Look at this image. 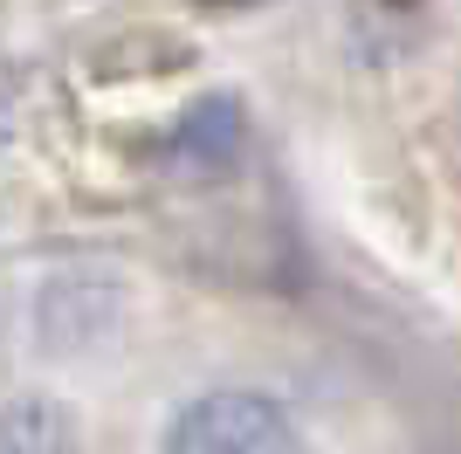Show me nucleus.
I'll use <instances>...</instances> for the list:
<instances>
[{
    "instance_id": "obj_1",
    "label": "nucleus",
    "mask_w": 461,
    "mask_h": 454,
    "mask_svg": "<svg viewBox=\"0 0 461 454\" xmlns=\"http://www.w3.org/2000/svg\"><path fill=\"white\" fill-rule=\"evenodd\" d=\"M158 454H303V434L283 413V399L221 386V393H200L179 406Z\"/></svg>"
},
{
    "instance_id": "obj_2",
    "label": "nucleus",
    "mask_w": 461,
    "mask_h": 454,
    "mask_svg": "<svg viewBox=\"0 0 461 454\" xmlns=\"http://www.w3.org/2000/svg\"><path fill=\"white\" fill-rule=\"evenodd\" d=\"M0 454H90L83 420L56 393H21L0 406Z\"/></svg>"
}]
</instances>
